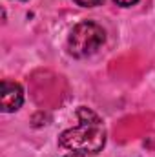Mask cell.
Instances as JSON below:
<instances>
[{"label":"cell","mask_w":155,"mask_h":157,"mask_svg":"<svg viewBox=\"0 0 155 157\" xmlns=\"http://www.w3.org/2000/svg\"><path fill=\"white\" fill-rule=\"evenodd\" d=\"M78 126L70 128L60 133L59 144L71 152H84V154H99L106 144V130L102 119L89 108L77 110Z\"/></svg>","instance_id":"obj_1"},{"label":"cell","mask_w":155,"mask_h":157,"mask_svg":"<svg viewBox=\"0 0 155 157\" xmlns=\"http://www.w3.org/2000/svg\"><path fill=\"white\" fill-rule=\"evenodd\" d=\"M104 40H106V33L97 22L84 20L78 22L71 29L68 37V51L77 59H86L97 53L99 48L104 44Z\"/></svg>","instance_id":"obj_2"},{"label":"cell","mask_w":155,"mask_h":157,"mask_svg":"<svg viewBox=\"0 0 155 157\" xmlns=\"http://www.w3.org/2000/svg\"><path fill=\"white\" fill-rule=\"evenodd\" d=\"M24 102V90L20 84L11 80H2L0 86V106L4 113L17 112Z\"/></svg>","instance_id":"obj_3"},{"label":"cell","mask_w":155,"mask_h":157,"mask_svg":"<svg viewBox=\"0 0 155 157\" xmlns=\"http://www.w3.org/2000/svg\"><path fill=\"white\" fill-rule=\"evenodd\" d=\"M77 6H82V7H95V6H99L102 0H73Z\"/></svg>","instance_id":"obj_4"},{"label":"cell","mask_w":155,"mask_h":157,"mask_svg":"<svg viewBox=\"0 0 155 157\" xmlns=\"http://www.w3.org/2000/svg\"><path fill=\"white\" fill-rule=\"evenodd\" d=\"M117 6H120V7H130V6H135L139 0H113Z\"/></svg>","instance_id":"obj_5"},{"label":"cell","mask_w":155,"mask_h":157,"mask_svg":"<svg viewBox=\"0 0 155 157\" xmlns=\"http://www.w3.org/2000/svg\"><path fill=\"white\" fill-rule=\"evenodd\" d=\"M66 157H91V154H84V152H71Z\"/></svg>","instance_id":"obj_6"}]
</instances>
